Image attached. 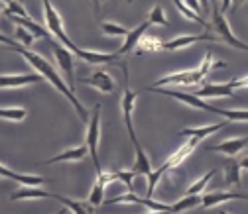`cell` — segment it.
<instances>
[{"instance_id": "6da1fadb", "label": "cell", "mask_w": 248, "mask_h": 214, "mask_svg": "<svg viewBox=\"0 0 248 214\" xmlns=\"http://www.w3.org/2000/svg\"><path fill=\"white\" fill-rule=\"evenodd\" d=\"M10 49H16L20 55H24V59L28 61V63L32 65L36 71H40V75H42L44 79H47V81L59 90V93L71 102V106L77 110V114H79V118H81L83 122H89V120H91L89 110L79 102V99L75 97V93H73V90H69V86L63 83V79L59 77V73L47 63V61H46L42 55H38V53H34V51H30V49H26V47H22V45H14V47H10Z\"/></svg>"}, {"instance_id": "7a4b0ae2", "label": "cell", "mask_w": 248, "mask_h": 214, "mask_svg": "<svg viewBox=\"0 0 248 214\" xmlns=\"http://www.w3.org/2000/svg\"><path fill=\"white\" fill-rule=\"evenodd\" d=\"M213 67H225V63H215L213 61V53L207 51L205 53V61L199 69H193V71H179V73H173V75H166L162 79H158L156 83L152 85V88H162L164 85H183V86H191V85H201L203 79L207 77V73L213 69Z\"/></svg>"}, {"instance_id": "3957f363", "label": "cell", "mask_w": 248, "mask_h": 214, "mask_svg": "<svg viewBox=\"0 0 248 214\" xmlns=\"http://www.w3.org/2000/svg\"><path fill=\"white\" fill-rule=\"evenodd\" d=\"M199 142H201V140H197V138H187V143L181 145L171 157H168L156 171H152V173L148 175V199H152L154 189H156V185H158V181L162 179V175H166L170 169H175L179 163H183L185 159H187V157L191 156V151L199 145Z\"/></svg>"}, {"instance_id": "277c9868", "label": "cell", "mask_w": 248, "mask_h": 214, "mask_svg": "<svg viewBox=\"0 0 248 214\" xmlns=\"http://www.w3.org/2000/svg\"><path fill=\"white\" fill-rule=\"evenodd\" d=\"M44 16H46V24H47V32H49V36L57 38V40L61 42V45H63L65 49H69L71 53H75L77 57H81V59L85 61V57H87V49L77 47V45L69 40V36L65 34V29H63V22H61L59 14L55 12V8H53V4L49 2V0H46V2H44Z\"/></svg>"}, {"instance_id": "5b68a950", "label": "cell", "mask_w": 248, "mask_h": 214, "mask_svg": "<svg viewBox=\"0 0 248 214\" xmlns=\"http://www.w3.org/2000/svg\"><path fill=\"white\" fill-rule=\"evenodd\" d=\"M120 67L124 71V93H122V114H124V126H126V132L130 136V142L134 145H138V140H136V132H134V124H132V112H134V106H136V100H138V93L130 88V79H128V65L126 61H120Z\"/></svg>"}, {"instance_id": "8992f818", "label": "cell", "mask_w": 248, "mask_h": 214, "mask_svg": "<svg viewBox=\"0 0 248 214\" xmlns=\"http://www.w3.org/2000/svg\"><path fill=\"white\" fill-rule=\"evenodd\" d=\"M101 132V104L95 106V112H93L91 120H89V130H87V142L85 145L89 147V154L93 157V165H95L97 171H101V161H99V156H97V147H99V134Z\"/></svg>"}, {"instance_id": "52a82bcc", "label": "cell", "mask_w": 248, "mask_h": 214, "mask_svg": "<svg viewBox=\"0 0 248 214\" xmlns=\"http://www.w3.org/2000/svg\"><path fill=\"white\" fill-rule=\"evenodd\" d=\"M213 26H215V32L219 38H223L229 45L236 47V49H242V51H248V45L242 43L240 40L234 38V34L231 32V26L225 18V8H219V6H215L213 8Z\"/></svg>"}, {"instance_id": "ba28073f", "label": "cell", "mask_w": 248, "mask_h": 214, "mask_svg": "<svg viewBox=\"0 0 248 214\" xmlns=\"http://www.w3.org/2000/svg\"><path fill=\"white\" fill-rule=\"evenodd\" d=\"M53 55H55V61L63 73V77L67 79V86L69 90H75V61H73V53L69 49H65L63 45H53Z\"/></svg>"}, {"instance_id": "9c48e42d", "label": "cell", "mask_w": 248, "mask_h": 214, "mask_svg": "<svg viewBox=\"0 0 248 214\" xmlns=\"http://www.w3.org/2000/svg\"><path fill=\"white\" fill-rule=\"evenodd\" d=\"M195 97L197 99H234V90L231 86V83H219V85H213V83H205L199 90H195Z\"/></svg>"}, {"instance_id": "30bf717a", "label": "cell", "mask_w": 248, "mask_h": 214, "mask_svg": "<svg viewBox=\"0 0 248 214\" xmlns=\"http://www.w3.org/2000/svg\"><path fill=\"white\" fill-rule=\"evenodd\" d=\"M116 202H132V204H144L148 206L152 212H171V206L170 204H164V202H158V200H152V199H142V197H136L132 193L128 195H122V197H114V199H108V204H116Z\"/></svg>"}, {"instance_id": "8fae6325", "label": "cell", "mask_w": 248, "mask_h": 214, "mask_svg": "<svg viewBox=\"0 0 248 214\" xmlns=\"http://www.w3.org/2000/svg\"><path fill=\"white\" fill-rule=\"evenodd\" d=\"M0 177L4 179H12V181H18L22 183V187H40L44 183H47L49 179L46 177H40V175H22V173H16V171H10L8 167H4L0 163Z\"/></svg>"}, {"instance_id": "7c38bea8", "label": "cell", "mask_w": 248, "mask_h": 214, "mask_svg": "<svg viewBox=\"0 0 248 214\" xmlns=\"http://www.w3.org/2000/svg\"><path fill=\"white\" fill-rule=\"evenodd\" d=\"M44 77L38 73H30V75H0V88H18L26 86L30 83H42Z\"/></svg>"}, {"instance_id": "4fadbf2b", "label": "cell", "mask_w": 248, "mask_h": 214, "mask_svg": "<svg viewBox=\"0 0 248 214\" xmlns=\"http://www.w3.org/2000/svg\"><path fill=\"white\" fill-rule=\"evenodd\" d=\"M150 28V22H144V24H140L138 28H134V29H130L128 32V36H126V42L122 43V47L118 49V51H114V55L116 57H122V55H126V53H130L138 43H140V40L144 38V32Z\"/></svg>"}, {"instance_id": "5bb4252c", "label": "cell", "mask_w": 248, "mask_h": 214, "mask_svg": "<svg viewBox=\"0 0 248 214\" xmlns=\"http://www.w3.org/2000/svg\"><path fill=\"white\" fill-rule=\"evenodd\" d=\"M201 40L213 42L215 38H213L209 32H205V34H195V36H179V38H175V40L162 42V49H171V51H175V49H183V47H187V45H191V43H195V42H201Z\"/></svg>"}, {"instance_id": "9a60e30c", "label": "cell", "mask_w": 248, "mask_h": 214, "mask_svg": "<svg viewBox=\"0 0 248 214\" xmlns=\"http://www.w3.org/2000/svg\"><path fill=\"white\" fill-rule=\"evenodd\" d=\"M40 199H53V195L47 191H42L38 187H20V189L10 193L12 202H16V200H40Z\"/></svg>"}, {"instance_id": "2e32d148", "label": "cell", "mask_w": 248, "mask_h": 214, "mask_svg": "<svg viewBox=\"0 0 248 214\" xmlns=\"http://www.w3.org/2000/svg\"><path fill=\"white\" fill-rule=\"evenodd\" d=\"M108 185V173H105L103 169L97 171V181H95V185H93V191L89 195V204L91 206H99L103 200H105V189Z\"/></svg>"}, {"instance_id": "e0dca14e", "label": "cell", "mask_w": 248, "mask_h": 214, "mask_svg": "<svg viewBox=\"0 0 248 214\" xmlns=\"http://www.w3.org/2000/svg\"><path fill=\"white\" fill-rule=\"evenodd\" d=\"M81 83L99 88L101 93H112V90H114V81L110 79V75H108L107 71H97V73H93L91 77L81 79Z\"/></svg>"}, {"instance_id": "ac0fdd59", "label": "cell", "mask_w": 248, "mask_h": 214, "mask_svg": "<svg viewBox=\"0 0 248 214\" xmlns=\"http://www.w3.org/2000/svg\"><path fill=\"white\" fill-rule=\"evenodd\" d=\"M227 200H248V195H236V193H209L203 195L201 199V206L203 208H211Z\"/></svg>"}, {"instance_id": "d6986e66", "label": "cell", "mask_w": 248, "mask_h": 214, "mask_svg": "<svg viewBox=\"0 0 248 214\" xmlns=\"http://www.w3.org/2000/svg\"><path fill=\"white\" fill-rule=\"evenodd\" d=\"M89 154V147L87 145H79V147H73V149H65L63 154H59L51 159L46 161V165H51V163H59V161H81L85 159Z\"/></svg>"}, {"instance_id": "ffe728a7", "label": "cell", "mask_w": 248, "mask_h": 214, "mask_svg": "<svg viewBox=\"0 0 248 214\" xmlns=\"http://www.w3.org/2000/svg\"><path fill=\"white\" fill-rule=\"evenodd\" d=\"M246 145H248V136H246V138H232V140H227V142H223V143H219V145H215L213 149H215V151H221V154H225V156L234 157L238 151H242Z\"/></svg>"}, {"instance_id": "44dd1931", "label": "cell", "mask_w": 248, "mask_h": 214, "mask_svg": "<svg viewBox=\"0 0 248 214\" xmlns=\"http://www.w3.org/2000/svg\"><path fill=\"white\" fill-rule=\"evenodd\" d=\"M134 149H136V161H134V167H132V173L134 175H150L152 173V163H150V157L146 156V151H144V147L138 143V145H134Z\"/></svg>"}, {"instance_id": "7402d4cb", "label": "cell", "mask_w": 248, "mask_h": 214, "mask_svg": "<svg viewBox=\"0 0 248 214\" xmlns=\"http://www.w3.org/2000/svg\"><path fill=\"white\" fill-rule=\"evenodd\" d=\"M227 126V122H221V124H211V126H205V128H185L179 132V136H185V138H197V140H203L207 138L209 134H215Z\"/></svg>"}, {"instance_id": "603a6c76", "label": "cell", "mask_w": 248, "mask_h": 214, "mask_svg": "<svg viewBox=\"0 0 248 214\" xmlns=\"http://www.w3.org/2000/svg\"><path fill=\"white\" fill-rule=\"evenodd\" d=\"M53 199L55 200H59V202H63L73 214H93V208H91V204L87 202H79V200H73V199H67V197H61V195H53Z\"/></svg>"}, {"instance_id": "cb8c5ba5", "label": "cell", "mask_w": 248, "mask_h": 214, "mask_svg": "<svg viewBox=\"0 0 248 214\" xmlns=\"http://www.w3.org/2000/svg\"><path fill=\"white\" fill-rule=\"evenodd\" d=\"M201 199L203 197H199V195H185L175 204H171V212H185V210H191L195 206H201Z\"/></svg>"}, {"instance_id": "d4e9b609", "label": "cell", "mask_w": 248, "mask_h": 214, "mask_svg": "<svg viewBox=\"0 0 248 214\" xmlns=\"http://www.w3.org/2000/svg\"><path fill=\"white\" fill-rule=\"evenodd\" d=\"M225 183L229 187H236L240 185V165L236 159H231L225 165Z\"/></svg>"}, {"instance_id": "484cf974", "label": "cell", "mask_w": 248, "mask_h": 214, "mask_svg": "<svg viewBox=\"0 0 248 214\" xmlns=\"http://www.w3.org/2000/svg\"><path fill=\"white\" fill-rule=\"evenodd\" d=\"M217 175V169H211V171H207L201 179H197L195 183H193V185L187 189V193H185V195H201L203 191H205V187H207V183L213 179Z\"/></svg>"}, {"instance_id": "4316f807", "label": "cell", "mask_w": 248, "mask_h": 214, "mask_svg": "<svg viewBox=\"0 0 248 214\" xmlns=\"http://www.w3.org/2000/svg\"><path fill=\"white\" fill-rule=\"evenodd\" d=\"M173 4L177 6V10H179V12H181V14L185 16V18H187V20H193V22L201 24L203 28H209V24H207V22H205V20H203V18H201L199 14H195L193 10H189L187 6H185V2H181V0H173Z\"/></svg>"}, {"instance_id": "83f0119b", "label": "cell", "mask_w": 248, "mask_h": 214, "mask_svg": "<svg viewBox=\"0 0 248 214\" xmlns=\"http://www.w3.org/2000/svg\"><path fill=\"white\" fill-rule=\"evenodd\" d=\"M26 116H28L26 108H0V118H6V120L22 122Z\"/></svg>"}, {"instance_id": "f1b7e54d", "label": "cell", "mask_w": 248, "mask_h": 214, "mask_svg": "<svg viewBox=\"0 0 248 214\" xmlns=\"http://www.w3.org/2000/svg\"><path fill=\"white\" fill-rule=\"evenodd\" d=\"M138 49L144 51V53H156L162 49V42L156 40V38H142L140 43H138Z\"/></svg>"}, {"instance_id": "f546056e", "label": "cell", "mask_w": 248, "mask_h": 214, "mask_svg": "<svg viewBox=\"0 0 248 214\" xmlns=\"http://www.w3.org/2000/svg\"><path fill=\"white\" fill-rule=\"evenodd\" d=\"M134 173L132 171H114V173H108V183L112 181H122L130 191H132V181H134Z\"/></svg>"}, {"instance_id": "4dcf8cb0", "label": "cell", "mask_w": 248, "mask_h": 214, "mask_svg": "<svg viewBox=\"0 0 248 214\" xmlns=\"http://www.w3.org/2000/svg\"><path fill=\"white\" fill-rule=\"evenodd\" d=\"M14 38H16V43H18V45H22V47H26V49H28V45H32V42H34V36L30 34L28 29H24L22 26H18V28H16Z\"/></svg>"}, {"instance_id": "1f68e13d", "label": "cell", "mask_w": 248, "mask_h": 214, "mask_svg": "<svg viewBox=\"0 0 248 214\" xmlns=\"http://www.w3.org/2000/svg\"><path fill=\"white\" fill-rule=\"evenodd\" d=\"M101 29H103L105 34H108V36H124V38H126L128 32H130V29L122 28V26H118V24H110V22L101 24Z\"/></svg>"}, {"instance_id": "d6a6232c", "label": "cell", "mask_w": 248, "mask_h": 214, "mask_svg": "<svg viewBox=\"0 0 248 214\" xmlns=\"http://www.w3.org/2000/svg\"><path fill=\"white\" fill-rule=\"evenodd\" d=\"M6 16H10V18H28V14H26V8L20 4V2H6Z\"/></svg>"}, {"instance_id": "836d02e7", "label": "cell", "mask_w": 248, "mask_h": 214, "mask_svg": "<svg viewBox=\"0 0 248 214\" xmlns=\"http://www.w3.org/2000/svg\"><path fill=\"white\" fill-rule=\"evenodd\" d=\"M150 24H160V26H168V20H166V14H164V8L162 6H154L152 12H150Z\"/></svg>"}, {"instance_id": "e575fe53", "label": "cell", "mask_w": 248, "mask_h": 214, "mask_svg": "<svg viewBox=\"0 0 248 214\" xmlns=\"http://www.w3.org/2000/svg\"><path fill=\"white\" fill-rule=\"evenodd\" d=\"M229 83H231L232 90H234V88H248V75H244V77H240V79H232V81H229Z\"/></svg>"}, {"instance_id": "d590c367", "label": "cell", "mask_w": 248, "mask_h": 214, "mask_svg": "<svg viewBox=\"0 0 248 214\" xmlns=\"http://www.w3.org/2000/svg\"><path fill=\"white\" fill-rule=\"evenodd\" d=\"M185 6H191V8H193V12H195V14H199V12H201V8H199V6H201V4H199V2H197V0H187V2H185Z\"/></svg>"}, {"instance_id": "8d00e7d4", "label": "cell", "mask_w": 248, "mask_h": 214, "mask_svg": "<svg viewBox=\"0 0 248 214\" xmlns=\"http://www.w3.org/2000/svg\"><path fill=\"white\" fill-rule=\"evenodd\" d=\"M238 165H240V171H248V156L242 157V159L238 161Z\"/></svg>"}, {"instance_id": "74e56055", "label": "cell", "mask_w": 248, "mask_h": 214, "mask_svg": "<svg viewBox=\"0 0 248 214\" xmlns=\"http://www.w3.org/2000/svg\"><path fill=\"white\" fill-rule=\"evenodd\" d=\"M146 214H171V212H146Z\"/></svg>"}, {"instance_id": "f35d334b", "label": "cell", "mask_w": 248, "mask_h": 214, "mask_svg": "<svg viewBox=\"0 0 248 214\" xmlns=\"http://www.w3.org/2000/svg\"><path fill=\"white\" fill-rule=\"evenodd\" d=\"M219 214H229V210H219Z\"/></svg>"}, {"instance_id": "ab89813d", "label": "cell", "mask_w": 248, "mask_h": 214, "mask_svg": "<svg viewBox=\"0 0 248 214\" xmlns=\"http://www.w3.org/2000/svg\"><path fill=\"white\" fill-rule=\"evenodd\" d=\"M57 214H67V210H59V212H57Z\"/></svg>"}]
</instances>
